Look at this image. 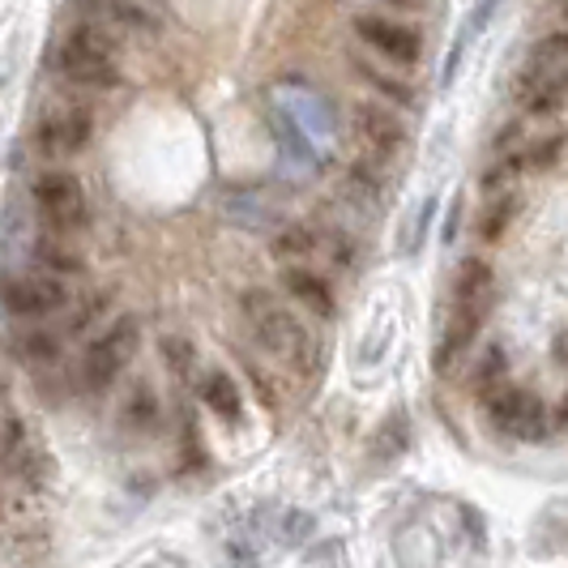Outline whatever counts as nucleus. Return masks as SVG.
I'll return each instance as SVG.
<instances>
[{
  "instance_id": "nucleus-1",
  "label": "nucleus",
  "mask_w": 568,
  "mask_h": 568,
  "mask_svg": "<svg viewBox=\"0 0 568 568\" xmlns=\"http://www.w3.org/2000/svg\"><path fill=\"white\" fill-rule=\"evenodd\" d=\"M240 308H244V316H248L256 342H261L283 368L300 372V376L316 372V359H321L316 338L308 334V325L291 313L286 304H278L270 291H244V295H240Z\"/></svg>"
},
{
  "instance_id": "nucleus-2",
  "label": "nucleus",
  "mask_w": 568,
  "mask_h": 568,
  "mask_svg": "<svg viewBox=\"0 0 568 568\" xmlns=\"http://www.w3.org/2000/svg\"><path fill=\"white\" fill-rule=\"evenodd\" d=\"M491 304H496V274H491V265H487L484 256H466L462 270H457L454 313H449L445 338H440V351H436V368H454L457 355L484 329V321L491 316Z\"/></svg>"
},
{
  "instance_id": "nucleus-3",
  "label": "nucleus",
  "mask_w": 568,
  "mask_h": 568,
  "mask_svg": "<svg viewBox=\"0 0 568 568\" xmlns=\"http://www.w3.org/2000/svg\"><path fill=\"white\" fill-rule=\"evenodd\" d=\"M60 78L78 90H108L115 85V43L108 30L99 27H78L57 52Z\"/></svg>"
},
{
  "instance_id": "nucleus-4",
  "label": "nucleus",
  "mask_w": 568,
  "mask_h": 568,
  "mask_svg": "<svg viewBox=\"0 0 568 568\" xmlns=\"http://www.w3.org/2000/svg\"><path fill=\"white\" fill-rule=\"evenodd\" d=\"M138 346H142V321L138 316H120L115 325H108L99 338L85 346V359H82L85 389L103 394L108 385H115V376L133 364Z\"/></svg>"
},
{
  "instance_id": "nucleus-5",
  "label": "nucleus",
  "mask_w": 568,
  "mask_h": 568,
  "mask_svg": "<svg viewBox=\"0 0 568 568\" xmlns=\"http://www.w3.org/2000/svg\"><path fill=\"white\" fill-rule=\"evenodd\" d=\"M487 419L500 436H513V440H542L547 436V406L535 389H521V385H500L487 398Z\"/></svg>"
},
{
  "instance_id": "nucleus-6",
  "label": "nucleus",
  "mask_w": 568,
  "mask_h": 568,
  "mask_svg": "<svg viewBox=\"0 0 568 568\" xmlns=\"http://www.w3.org/2000/svg\"><path fill=\"white\" fill-rule=\"evenodd\" d=\"M34 205H39V214H43V223L52 231H64V235L82 231L85 219H90L82 180L69 175V171H48V175H39V180H34Z\"/></svg>"
},
{
  "instance_id": "nucleus-7",
  "label": "nucleus",
  "mask_w": 568,
  "mask_h": 568,
  "mask_svg": "<svg viewBox=\"0 0 568 568\" xmlns=\"http://www.w3.org/2000/svg\"><path fill=\"white\" fill-rule=\"evenodd\" d=\"M0 308L13 316H52L69 308V286L57 274H34V278H9L0 286Z\"/></svg>"
},
{
  "instance_id": "nucleus-8",
  "label": "nucleus",
  "mask_w": 568,
  "mask_h": 568,
  "mask_svg": "<svg viewBox=\"0 0 568 568\" xmlns=\"http://www.w3.org/2000/svg\"><path fill=\"white\" fill-rule=\"evenodd\" d=\"M355 138L368 150L372 163H389L406 150V124L381 103H355Z\"/></svg>"
},
{
  "instance_id": "nucleus-9",
  "label": "nucleus",
  "mask_w": 568,
  "mask_h": 568,
  "mask_svg": "<svg viewBox=\"0 0 568 568\" xmlns=\"http://www.w3.org/2000/svg\"><path fill=\"white\" fill-rule=\"evenodd\" d=\"M517 103L526 115H556L568 103V64H542L530 60L521 85H517Z\"/></svg>"
},
{
  "instance_id": "nucleus-10",
  "label": "nucleus",
  "mask_w": 568,
  "mask_h": 568,
  "mask_svg": "<svg viewBox=\"0 0 568 568\" xmlns=\"http://www.w3.org/2000/svg\"><path fill=\"white\" fill-rule=\"evenodd\" d=\"M355 34L368 43L372 52H381L389 64H402V69H410V64L419 60V52H424L419 34L410 27L389 22V18H359V22H355Z\"/></svg>"
},
{
  "instance_id": "nucleus-11",
  "label": "nucleus",
  "mask_w": 568,
  "mask_h": 568,
  "mask_svg": "<svg viewBox=\"0 0 568 568\" xmlns=\"http://www.w3.org/2000/svg\"><path fill=\"white\" fill-rule=\"evenodd\" d=\"M90 133H94V120L90 112L82 108H69V112L60 115H48L43 124H39V150L48 154V159H69V154H82L85 145H90Z\"/></svg>"
},
{
  "instance_id": "nucleus-12",
  "label": "nucleus",
  "mask_w": 568,
  "mask_h": 568,
  "mask_svg": "<svg viewBox=\"0 0 568 568\" xmlns=\"http://www.w3.org/2000/svg\"><path fill=\"white\" fill-rule=\"evenodd\" d=\"M283 286H286V295H291V300H300L308 313L334 316V291H329V283H325L321 274L304 270V265H286Z\"/></svg>"
},
{
  "instance_id": "nucleus-13",
  "label": "nucleus",
  "mask_w": 568,
  "mask_h": 568,
  "mask_svg": "<svg viewBox=\"0 0 568 568\" xmlns=\"http://www.w3.org/2000/svg\"><path fill=\"white\" fill-rule=\"evenodd\" d=\"M201 402L223 419V424H240L244 419V394H240V385L231 381L227 372H205V381H201Z\"/></svg>"
},
{
  "instance_id": "nucleus-14",
  "label": "nucleus",
  "mask_w": 568,
  "mask_h": 568,
  "mask_svg": "<svg viewBox=\"0 0 568 568\" xmlns=\"http://www.w3.org/2000/svg\"><path fill=\"white\" fill-rule=\"evenodd\" d=\"M286 115L308 133V138H329V112H325V103L316 99V94H291L286 99Z\"/></svg>"
},
{
  "instance_id": "nucleus-15",
  "label": "nucleus",
  "mask_w": 568,
  "mask_h": 568,
  "mask_svg": "<svg viewBox=\"0 0 568 568\" xmlns=\"http://www.w3.org/2000/svg\"><path fill=\"white\" fill-rule=\"evenodd\" d=\"M274 256L286 261V265H295V261H304V256H313L321 248V235L313 227H304V223H295V227H283L274 235Z\"/></svg>"
},
{
  "instance_id": "nucleus-16",
  "label": "nucleus",
  "mask_w": 568,
  "mask_h": 568,
  "mask_svg": "<svg viewBox=\"0 0 568 568\" xmlns=\"http://www.w3.org/2000/svg\"><path fill=\"white\" fill-rule=\"evenodd\" d=\"M120 419H124V427H133V432H145V427L159 419V398H154V389H150V385H138V389L129 394V402L120 406Z\"/></svg>"
},
{
  "instance_id": "nucleus-17",
  "label": "nucleus",
  "mask_w": 568,
  "mask_h": 568,
  "mask_svg": "<svg viewBox=\"0 0 568 568\" xmlns=\"http://www.w3.org/2000/svg\"><path fill=\"white\" fill-rule=\"evenodd\" d=\"M568 138L565 133H551V138H535V142L526 145L517 159H521V168L526 171H547L560 163V154H565Z\"/></svg>"
},
{
  "instance_id": "nucleus-18",
  "label": "nucleus",
  "mask_w": 568,
  "mask_h": 568,
  "mask_svg": "<svg viewBox=\"0 0 568 568\" xmlns=\"http://www.w3.org/2000/svg\"><path fill=\"white\" fill-rule=\"evenodd\" d=\"M513 210H517V201H513L509 193L491 197V205H487L484 219H479V235H484V240H500L513 223Z\"/></svg>"
},
{
  "instance_id": "nucleus-19",
  "label": "nucleus",
  "mask_w": 568,
  "mask_h": 568,
  "mask_svg": "<svg viewBox=\"0 0 568 568\" xmlns=\"http://www.w3.org/2000/svg\"><path fill=\"white\" fill-rule=\"evenodd\" d=\"M436 205H440L436 197H424V201H419V210L410 214V223H406V235H402V244H398L402 253H415V248L424 244L427 227H432V219H436Z\"/></svg>"
},
{
  "instance_id": "nucleus-20",
  "label": "nucleus",
  "mask_w": 568,
  "mask_h": 568,
  "mask_svg": "<svg viewBox=\"0 0 568 568\" xmlns=\"http://www.w3.org/2000/svg\"><path fill=\"white\" fill-rule=\"evenodd\" d=\"M505 364H509V359H505V351H500V346H491V351H487L484 359H479V372H475V389H479L484 398H491V394L500 389V376H505Z\"/></svg>"
},
{
  "instance_id": "nucleus-21",
  "label": "nucleus",
  "mask_w": 568,
  "mask_h": 568,
  "mask_svg": "<svg viewBox=\"0 0 568 568\" xmlns=\"http://www.w3.org/2000/svg\"><path fill=\"white\" fill-rule=\"evenodd\" d=\"M34 261L48 270V274H78L82 270V256L69 253V248H60V244H39V253H34Z\"/></svg>"
},
{
  "instance_id": "nucleus-22",
  "label": "nucleus",
  "mask_w": 568,
  "mask_h": 568,
  "mask_svg": "<svg viewBox=\"0 0 568 568\" xmlns=\"http://www.w3.org/2000/svg\"><path fill=\"white\" fill-rule=\"evenodd\" d=\"M60 342L52 338V334H43V329H30V334H22V342H18V355L22 359H30V364H48V359H57Z\"/></svg>"
},
{
  "instance_id": "nucleus-23",
  "label": "nucleus",
  "mask_w": 568,
  "mask_h": 568,
  "mask_svg": "<svg viewBox=\"0 0 568 568\" xmlns=\"http://www.w3.org/2000/svg\"><path fill=\"white\" fill-rule=\"evenodd\" d=\"M530 60H542V64H568V27L542 34L539 43L530 48Z\"/></svg>"
},
{
  "instance_id": "nucleus-24",
  "label": "nucleus",
  "mask_w": 568,
  "mask_h": 568,
  "mask_svg": "<svg viewBox=\"0 0 568 568\" xmlns=\"http://www.w3.org/2000/svg\"><path fill=\"white\" fill-rule=\"evenodd\" d=\"M521 171H526V168H521V159H505V163H496V168L484 175V189L496 197V193H505V189H509Z\"/></svg>"
},
{
  "instance_id": "nucleus-25",
  "label": "nucleus",
  "mask_w": 568,
  "mask_h": 568,
  "mask_svg": "<svg viewBox=\"0 0 568 568\" xmlns=\"http://www.w3.org/2000/svg\"><path fill=\"white\" fill-rule=\"evenodd\" d=\"M168 355H171V364H175L171 372H184V376H189V364H193V346L184 342V351H180V338H168Z\"/></svg>"
},
{
  "instance_id": "nucleus-26",
  "label": "nucleus",
  "mask_w": 568,
  "mask_h": 568,
  "mask_svg": "<svg viewBox=\"0 0 568 568\" xmlns=\"http://www.w3.org/2000/svg\"><path fill=\"white\" fill-rule=\"evenodd\" d=\"M82 4H90V9H115L120 0H82Z\"/></svg>"
},
{
  "instance_id": "nucleus-27",
  "label": "nucleus",
  "mask_w": 568,
  "mask_h": 568,
  "mask_svg": "<svg viewBox=\"0 0 568 568\" xmlns=\"http://www.w3.org/2000/svg\"><path fill=\"white\" fill-rule=\"evenodd\" d=\"M560 424L568 427V394H565V406H560Z\"/></svg>"
},
{
  "instance_id": "nucleus-28",
  "label": "nucleus",
  "mask_w": 568,
  "mask_h": 568,
  "mask_svg": "<svg viewBox=\"0 0 568 568\" xmlns=\"http://www.w3.org/2000/svg\"><path fill=\"white\" fill-rule=\"evenodd\" d=\"M560 18H565V27H568V0H560Z\"/></svg>"
}]
</instances>
